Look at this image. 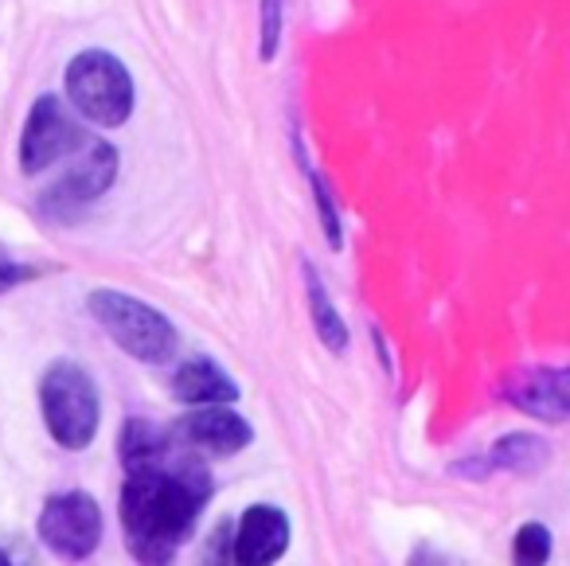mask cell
Listing matches in <instances>:
<instances>
[{"instance_id": "cell-1", "label": "cell", "mask_w": 570, "mask_h": 566, "mask_svg": "<svg viewBox=\"0 0 570 566\" xmlns=\"http://www.w3.org/2000/svg\"><path fill=\"white\" fill-rule=\"evenodd\" d=\"M212 496V477L196 449L176 441L157 465L126 472L121 485V535L141 566H173L180 543L191 539L196 519Z\"/></svg>"}, {"instance_id": "cell-2", "label": "cell", "mask_w": 570, "mask_h": 566, "mask_svg": "<svg viewBox=\"0 0 570 566\" xmlns=\"http://www.w3.org/2000/svg\"><path fill=\"white\" fill-rule=\"evenodd\" d=\"M63 87H67L71 110L79 114V118H87L90 126H106V129L126 126L137 103L129 67L121 64L118 56L98 51V48L79 51V56L67 64Z\"/></svg>"}, {"instance_id": "cell-3", "label": "cell", "mask_w": 570, "mask_h": 566, "mask_svg": "<svg viewBox=\"0 0 570 566\" xmlns=\"http://www.w3.org/2000/svg\"><path fill=\"white\" fill-rule=\"evenodd\" d=\"M40 414L56 446L87 449L98 433V418H102V402H98V387L75 360H56L40 379Z\"/></svg>"}, {"instance_id": "cell-4", "label": "cell", "mask_w": 570, "mask_h": 566, "mask_svg": "<svg viewBox=\"0 0 570 566\" xmlns=\"http://www.w3.org/2000/svg\"><path fill=\"white\" fill-rule=\"evenodd\" d=\"M87 309L106 336L134 360L168 363L176 355V324L149 301L129 297L121 290H95L87 297Z\"/></svg>"}, {"instance_id": "cell-5", "label": "cell", "mask_w": 570, "mask_h": 566, "mask_svg": "<svg viewBox=\"0 0 570 566\" xmlns=\"http://www.w3.org/2000/svg\"><path fill=\"white\" fill-rule=\"evenodd\" d=\"M40 543L67 563H82L102 543V508L90 492H56L40 511Z\"/></svg>"}, {"instance_id": "cell-6", "label": "cell", "mask_w": 570, "mask_h": 566, "mask_svg": "<svg viewBox=\"0 0 570 566\" xmlns=\"http://www.w3.org/2000/svg\"><path fill=\"white\" fill-rule=\"evenodd\" d=\"M87 142L90 137L82 134L75 114L56 95H43L36 98L32 114L24 121V134H20V168L28 176H40L59 160L75 157Z\"/></svg>"}, {"instance_id": "cell-7", "label": "cell", "mask_w": 570, "mask_h": 566, "mask_svg": "<svg viewBox=\"0 0 570 566\" xmlns=\"http://www.w3.org/2000/svg\"><path fill=\"white\" fill-rule=\"evenodd\" d=\"M67 173L43 192V207L51 212H75L82 204H95L98 196L114 188L118 180V149L110 142H95L90 137L75 157H67Z\"/></svg>"}, {"instance_id": "cell-8", "label": "cell", "mask_w": 570, "mask_h": 566, "mask_svg": "<svg viewBox=\"0 0 570 566\" xmlns=\"http://www.w3.org/2000/svg\"><path fill=\"white\" fill-rule=\"evenodd\" d=\"M173 438L196 453L235 457L254 441V430L238 410L230 407H191L180 422L173 426Z\"/></svg>"}, {"instance_id": "cell-9", "label": "cell", "mask_w": 570, "mask_h": 566, "mask_svg": "<svg viewBox=\"0 0 570 566\" xmlns=\"http://www.w3.org/2000/svg\"><path fill=\"white\" fill-rule=\"evenodd\" d=\"M504 399L543 422H570V368L515 371L504 387Z\"/></svg>"}, {"instance_id": "cell-10", "label": "cell", "mask_w": 570, "mask_h": 566, "mask_svg": "<svg viewBox=\"0 0 570 566\" xmlns=\"http://www.w3.org/2000/svg\"><path fill=\"white\" fill-rule=\"evenodd\" d=\"M289 547V516L274 504H250L235 524V563L274 566Z\"/></svg>"}, {"instance_id": "cell-11", "label": "cell", "mask_w": 570, "mask_h": 566, "mask_svg": "<svg viewBox=\"0 0 570 566\" xmlns=\"http://www.w3.org/2000/svg\"><path fill=\"white\" fill-rule=\"evenodd\" d=\"M173 394L188 407H230L238 399V383L207 355L184 360L173 375Z\"/></svg>"}, {"instance_id": "cell-12", "label": "cell", "mask_w": 570, "mask_h": 566, "mask_svg": "<svg viewBox=\"0 0 570 566\" xmlns=\"http://www.w3.org/2000/svg\"><path fill=\"white\" fill-rule=\"evenodd\" d=\"M302 282H305V301H309V316H313V332H317V340L328 348V352H348V324H344V316L336 313L333 297H328L325 282H321L317 266H313L309 258L302 262Z\"/></svg>"}, {"instance_id": "cell-13", "label": "cell", "mask_w": 570, "mask_h": 566, "mask_svg": "<svg viewBox=\"0 0 570 566\" xmlns=\"http://www.w3.org/2000/svg\"><path fill=\"white\" fill-rule=\"evenodd\" d=\"M173 446H176L173 430L149 422V418H129V422L121 426V438H118V453H121L126 472L165 461V457L173 453Z\"/></svg>"}, {"instance_id": "cell-14", "label": "cell", "mask_w": 570, "mask_h": 566, "mask_svg": "<svg viewBox=\"0 0 570 566\" xmlns=\"http://www.w3.org/2000/svg\"><path fill=\"white\" fill-rule=\"evenodd\" d=\"M551 461V446L535 433H504L489 449V469L512 472V477H531Z\"/></svg>"}, {"instance_id": "cell-15", "label": "cell", "mask_w": 570, "mask_h": 566, "mask_svg": "<svg viewBox=\"0 0 570 566\" xmlns=\"http://www.w3.org/2000/svg\"><path fill=\"white\" fill-rule=\"evenodd\" d=\"M294 149H297V160H302L305 176H309V188H313V199H317V219H321V231H325L328 246H333V251H341V246H344V227H341V207H336V199H333V192H328L325 176H321V173H313V168H309V160H305V145H302V142H297V145H294Z\"/></svg>"}, {"instance_id": "cell-16", "label": "cell", "mask_w": 570, "mask_h": 566, "mask_svg": "<svg viewBox=\"0 0 570 566\" xmlns=\"http://www.w3.org/2000/svg\"><path fill=\"white\" fill-rule=\"evenodd\" d=\"M551 563V531L535 519L515 531L512 539V566H547Z\"/></svg>"}, {"instance_id": "cell-17", "label": "cell", "mask_w": 570, "mask_h": 566, "mask_svg": "<svg viewBox=\"0 0 570 566\" xmlns=\"http://www.w3.org/2000/svg\"><path fill=\"white\" fill-rule=\"evenodd\" d=\"M285 32V0H258V59L274 64Z\"/></svg>"}, {"instance_id": "cell-18", "label": "cell", "mask_w": 570, "mask_h": 566, "mask_svg": "<svg viewBox=\"0 0 570 566\" xmlns=\"http://www.w3.org/2000/svg\"><path fill=\"white\" fill-rule=\"evenodd\" d=\"M199 566H238L235 563V524L219 519L199 547Z\"/></svg>"}, {"instance_id": "cell-19", "label": "cell", "mask_w": 570, "mask_h": 566, "mask_svg": "<svg viewBox=\"0 0 570 566\" xmlns=\"http://www.w3.org/2000/svg\"><path fill=\"white\" fill-rule=\"evenodd\" d=\"M32 277V266H24V262H12L9 254L0 251V293L17 290L20 282H28Z\"/></svg>"}, {"instance_id": "cell-20", "label": "cell", "mask_w": 570, "mask_h": 566, "mask_svg": "<svg viewBox=\"0 0 570 566\" xmlns=\"http://www.w3.org/2000/svg\"><path fill=\"white\" fill-rule=\"evenodd\" d=\"M0 566H12V558H9V555H4V550H0Z\"/></svg>"}]
</instances>
